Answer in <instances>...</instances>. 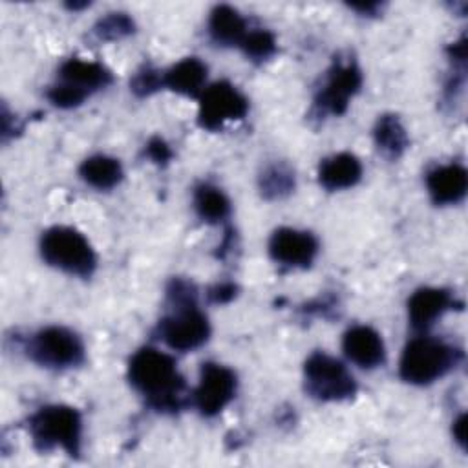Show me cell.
<instances>
[{"instance_id": "6da1fadb", "label": "cell", "mask_w": 468, "mask_h": 468, "mask_svg": "<svg viewBox=\"0 0 468 468\" xmlns=\"http://www.w3.org/2000/svg\"><path fill=\"white\" fill-rule=\"evenodd\" d=\"M128 378L157 410L179 406L185 382L170 355L155 347L139 349L130 360Z\"/></svg>"}, {"instance_id": "7a4b0ae2", "label": "cell", "mask_w": 468, "mask_h": 468, "mask_svg": "<svg viewBox=\"0 0 468 468\" xmlns=\"http://www.w3.org/2000/svg\"><path fill=\"white\" fill-rule=\"evenodd\" d=\"M168 296L176 311L159 322L163 342L176 351H192L208 340L210 325L207 316L196 307V294L190 283L174 280Z\"/></svg>"}, {"instance_id": "3957f363", "label": "cell", "mask_w": 468, "mask_h": 468, "mask_svg": "<svg viewBox=\"0 0 468 468\" xmlns=\"http://www.w3.org/2000/svg\"><path fill=\"white\" fill-rule=\"evenodd\" d=\"M29 431L35 446L42 452L60 448L69 455L80 453L82 420L71 406L53 404L40 408L29 419Z\"/></svg>"}, {"instance_id": "277c9868", "label": "cell", "mask_w": 468, "mask_h": 468, "mask_svg": "<svg viewBox=\"0 0 468 468\" xmlns=\"http://www.w3.org/2000/svg\"><path fill=\"white\" fill-rule=\"evenodd\" d=\"M457 362V351L442 340L430 336L413 338L402 351L399 373L402 380L426 386L444 377Z\"/></svg>"}, {"instance_id": "5b68a950", "label": "cell", "mask_w": 468, "mask_h": 468, "mask_svg": "<svg viewBox=\"0 0 468 468\" xmlns=\"http://www.w3.org/2000/svg\"><path fill=\"white\" fill-rule=\"evenodd\" d=\"M40 254L51 267L77 276H90L97 258L88 239L71 227H51L40 239Z\"/></svg>"}, {"instance_id": "8992f818", "label": "cell", "mask_w": 468, "mask_h": 468, "mask_svg": "<svg viewBox=\"0 0 468 468\" xmlns=\"http://www.w3.org/2000/svg\"><path fill=\"white\" fill-rule=\"evenodd\" d=\"M303 375L307 393L318 400H344L356 391V382L347 367L340 360L320 351L307 358Z\"/></svg>"}, {"instance_id": "52a82bcc", "label": "cell", "mask_w": 468, "mask_h": 468, "mask_svg": "<svg viewBox=\"0 0 468 468\" xmlns=\"http://www.w3.org/2000/svg\"><path fill=\"white\" fill-rule=\"evenodd\" d=\"M29 355L35 362L53 369L71 367L82 362L84 346L80 338L58 325L40 329L29 342Z\"/></svg>"}, {"instance_id": "ba28073f", "label": "cell", "mask_w": 468, "mask_h": 468, "mask_svg": "<svg viewBox=\"0 0 468 468\" xmlns=\"http://www.w3.org/2000/svg\"><path fill=\"white\" fill-rule=\"evenodd\" d=\"M249 102L243 93L227 80L210 84L199 95L197 121L207 130H221L227 122L245 117Z\"/></svg>"}, {"instance_id": "9c48e42d", "label": "cell", "mask_w": 468, "mask_h": 468, "mask_svg": "<svg viewBox=\"0 0 468 468\" xmlns=\"http://www.w3.org/2000/svg\"><path fill=\"white\" fill-rule=\"evenodd\" d=\"M362 73L355 60H335L324 86L316 93L314 108L320 113L342 115L347 110L349 99L360 90Z\"/></svg>"}, {"instance_id": "30bf717a", "label": "cell", "mask_w": 468, "mask_h": 468, "mask_svg": "<svg viewBox=\"0 0 468 468\" xmlns=\"http://www.w3.org/2000/svg\"><path fill=\"white\" fill-rule=\"evenodd\" d=\"M236 393V375L227 366L207 362L201 367L199 382L194 391V400L201 415H218Z\"/></svg>"}, {"instance_id": "8fae6325", "label": "cell", "mask_w": 468, "mask_h": 468, "mask_svg": "<svg viewBox=\"0 0 468 468\" xmlns=\"http://www.w3.org/2000/svg\"><path fill=\"white\" fill-rule=\"evenodd\" d=\"M318 252V241L311 232L282 227L269 239V254L287 267H309Z\"/></svg>"}, {"instance_id": "7c38bea8", "label": "cell", "mask_w": 468, "mask_h": 468, "mask_svg": "<svg viewBox=\"0 0 468 468\" xmlns=\"http://www.w3.org/2000/svg\"><path fill=\"white\" fill-rule=\"evenodd\" d=\"M342 347L351 362L366 369L380 366L386 358V347L380 335L367 325H355L347 329Z\"/></svg>"}, {"instance_id": "4fadbf2b", "label": "cell", "mask_w": 468, "mask_h": 468, "mask_svg": "<svg viewBox=\"0 0 468 468\" xmlns=\"http://www.w3.org/2000/svg\"><path fill=\"white\" fill-rule=\"evenodd\" d=\"M455 300L446 289L439 287H422L417 289L408 300V316L415 329H428L437 318H441Z\"/></svg>"}, {"instance_id": "5bb4252c", "label": "cell", "mask_w": 468, "mask_h": 468, "mask_svg": "<svg viewBox=\"0 0 468 468\" xmlns=\"http://www.w3.org/2000/svg\"><path fill=\"white\" fill-rule=\"evenodd\" d=\"M426 186L437 205H453L466 196L468 174L461 165L437 166L428 172Z\"/></svg>"}, {"instance_id": "9a60e30c", "label": "cell", "mask_w": 468, "mask_h": 468, "mask_svg": "<svg viewBox=\"0 0 468 468\" xmlns=\"http://www.w3.org/2000/svg\"><path fill=\"white\" fill-rule=\"evenodd\" d=\"M60 82H66L86 95L95 90H101L112 82V73L106 66L93 60L69 58L60 66Z\"/></svg>"}, {"instance_id": "2e32d148", "label": "cell", "mask_w": 468, "mask_h": 468, "mask_svg": "<svg viewBox=\"0 0 468 468\" xmlns=\"http://www.w3.org/2000/svg\"><path fill=\"white\" fill-rule=\"evenodd\" d=\"M362 177L360 161L347 152L335 154L322 161L318 168V181L327 190H344L355 186Z\"/></svg>"}, {"instance_id": "e0dca14e", "label": "cell", "mask_w": 468, "mask_h": 468, "mask_svg": "<svg viewBox=\"0 0 468 468\" xmlns=\"http://www.w3.org/2000/svg\"><path fill=\"white\" fill-rule=\"evenodd\" d=\"M205 80L207 66L196 57L179 60L165 73V86L186 97H199L205 90Z\"/></svg>"}, {"instance_id": "ac0fdd59", "label": "cell", "mask_w": 468, "mask_h": 468, "mask_svg": "<svg viewBox=\"0 0 468 468\" xmlns=\"http://www.w3.org/2000/svg\"><path fill=\"white\" fill-rule=\"evenodd\" d=\"M210 35L216 42L230 46V44H241L243 37L247 35V24L243 16L230 5H216L210 13L208 20Z\"/></svg>"}, {"instance_id": "d6986e66", "label": "cell", "mask_w": 468, "mask_h": 468, "mask_svg": "<svg viewBox=\"0 0 468 468\" xmlns=\"http://www.w3.org/2000/svg\"><path fill=\"white\" fill-rule=\"evenodd\" d=\"M79 174L93 188L108 190L122 179V166L117 159L99 154L84 159L79 168Z\"/></svg>"}, {"instance_id": "ffe728a7", "label": "cell", "mask_w": 468, "mask_h": 468, "mask_svg": "<svg viewBox=\"0 0 468 468\" xmlns=\"http://www.w3.org/2000/svg\"><path fill=\"white\" fill-rule=\"evenodd\" d=\"M373 135L378 150L389 159H399L408 148V133L397 115L386 113L378 117Z\"/></svg>"}, {"instance_id": "44dd1931", "label": "cell", "mask_w": 468, "mask_h": 468, "mask_svg": "<svg viewBox=\"0 0 468 468\" xmlns=\"http://www.w3.org/2000/svg\"><path fill=\"white\" fill-rule=\"evenodd\" d=\"M194 208L203 221L219 223L230 212L229 197L212 185H199L194 192Z\"/></svg>"}, {"instance_id": "7402d4cb", "label": "cell", "mask_w": 468, "mask_h": 468, "mask_svg": "<svg viewBox=\"0 0 468 468\" xmlns=\"http://www.w3.org/2000/svg\"><path fill=\"white\" fill-rule=\"evenodd\" d=\"M260 188L267 199L287 196L294 188V176L283 165H272L263 170L260 177Z\"/></svg>"}, {"instance_id": "603a6c76", "label": "cell", "mask_w": 468, "mask_h": 468, "mask_svg": "<svg viewBox=\"0 0 468 468\" xmlns=\"http://www.w3.org/2000/svg\"><path fill=\"white\" fill-rule=\"evenodd\" d=\"M239 46L245 51V55L250 57L252 60H265L276 51V38L271 31L254 29V31H247Z\"/></svg>"}, {"instance_id": "cb8c5ba5", "label": "cell", "mask_w": 468, "mask_h": 468, "mask_svg": "<svg viewBox=\"0 0 468 468\" xmlns=\"http://www.w3.org/2000/svg\"><path fill=\"white\" fill-rule=\"evenodd\" d=\"M93 29L101 40H117L133 31V22L124 13H110L101 18Z\"/></svg>"}, {"instance_id": "d4e9b609", "label": "cell", "mask_w": 468, "mask_h": 468, "mask_svg": "<svg viewBox=\"0 0 468 468\" xmlns=\"http://www.w3.org/2000/svg\"><path fill=\"white\" fill-rule=\"evenodd\" d=\"M132 91L139 97H146L154 91H157L161 86H165V75H161L157 69L144 66L141 71H137L130 82Z\"/></svg>"}, {"instance_id": "484cf974", "label": "cell", "mask_w": 468, "mask_h": 468, "mask_svg": "<svg viewBox=\"0 0 468 468\" xmlns=\"http://www.w3.org/2000/svg\"><path fill=\"white\" fill-rule=\"evenodd\" d=\"M48 97L58 108H73V106H79L88 95L84 91L58 80L55 86L49 88Z\"/></svg>"}, {"instance_id": "4316f807", "label": "cell", "mask_w": 468, "mask_h": 468, "mask_svg": "<svg viewBox=\"0 0 468 468\" xmlns=\"http://www.w3.org/2000/svg\"><path fill=\"white\" fill-rule=\"evenodd\" d=\"M144 154L157 165H166L172 157L170 146L161 137H152L144 148Z\"/></svg>"}, {"instance_id": "83f0119b", "label": "cell", "mask_w": 468, "mask_h": 468, "mask_svg": "<svg viewBox=\"0 0 468 468\" xmlns=\"http://www.w3.org/2000/svg\"><path fill=\"white\" fill-rule=\"evenodd\" d=\"M236 296V285L230 282L225 283H218L208 291V298L214 303H227Z\"/></svg>"}, {"instance_id": "f1b7e54d", "label": "cell", "mask_w": 468, "mask_h": 468, "mask_svg": "<svg viewBox=\"0 0 468 468\" xmlns=\"http://www.w3.org/2000/svg\"><path fill=\"white\" fill-rule=\"evenodd\" d=\"M452 433L455 442L464 450L466 448V413H461L452 426Z\"/></svg>"}, {"instance_id": "f546056e", "label": "cell", "mask_w": 468, "mask_h": 468, "mask_svg": "<svg viewBox=\"0 0 468 468\" xmlns=\"http://www.w3.org/2000/svg\"><path fill=\"white\" fill-rule=\"evenodd\" d=\"M353 9H358L362 13H373L375 9H378V4H353Z\"/></svg>"}]
</instances>
